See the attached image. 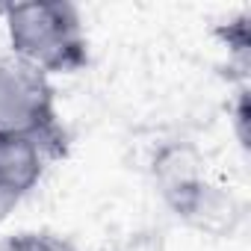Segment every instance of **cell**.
<instances>
[{
    "label": "cell",
    "mask_w": 251,
    "mask_h": 251,
    "mask_svg": "<svg viewBox=\"0 0 251 251\" xmlns=\"http://www.w3.org/2000/svg\"><path fill=\"white\" fill-rule=\"evenodd\" d=\"M62 148L30 133H0V222L42 183L48 163Z\"/></svg>",
    "instance_id": "obj_3"
},
{
    "label": "cell",
    "mask_w": 251,
    "mask_h": 251,
    "mask_svg": "<svg viewBox=\"0 0 251 251\" xmlns=\"http://www.w3.org/2000/svg\"><path fill=\"white\" fill-rule=\"evenodd\" d=\"M0 133H30L65 148L50 77L12 53L0 56Z\"/></svg>",
    "instance_id": "obj_2"
},
{
    "label": "cell",
    "mask_w": 251,
    "mask_h": 251,
    "mask_svg": "<svg viewBox=\"0 0 251 251\" xmlns=\"http://www.w3.org/2000/svg\"><path fill=\"white\" fill-rule=\"evenodd\" d=\"M9 53L50 74H74L89 62V39L77 6L50 3H18L3 9Z\"/></svg>",
    "instance_id": "obj_1"
},
{
    "label": "cell",
    "mask_w": 251,
    "mask_h": 251,
    "mask_svg": "<svg viewBox=\"0 0 251 251\" xmlns=\"http://www.w3.org/2000/svg\"><path fill=\"white\" fill-rule=\"evenodd\" d=\"M225 39H227V50L245 62L248 59V15H239V18L227 21Z\"/></svg>",
    "instance_id": "obj_5"
},
{
    "label": "cell",
    "mask_w": 251,
    "mask_h": 251,
    "mask_svg": "<svg viewBox=\"0 0 251 251\" xmlns=\"http://www.w3.org/2000/svg\"><path fill=\"white\" fill-rule=\"evenodd\" d=\"M0 251H74V245L50 230H21L0 245Z\"/></svg>",
    "instance_id": "obj_4"
}]
</instances>
